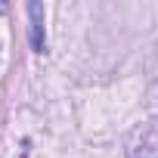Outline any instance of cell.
Segmentation results:
<instances>
[{"label":"cell","mask_w":158,"mask_h":158,"mask_svg":"<svg viewBox=\"0 0 158 158\" xmlns=\"http://www.w3.org/2000/svg\"><path fill=\"white\" fill-rule=\"evenodd\" d=\"M28 16H31V50L44 53L47 50V34H44V6L37 0L28 3Z\"/></svg>","instance_id":"cell-1"},{"label":"cell","mask_w":158,"mask_h":158,"mask_svg":"<svg viewBox=\"0 0 158 158\" xmlns=\"http://www.w3.org/2000/svg\"><path fill=\"white\" fill-rule=\"evenodd\" d=\"M3 10H6V6H3V3H0V13H3Z\"/></svg>","instance_id":"cell-3"},{"label":"cell","mask_w":158,"mask_h":158,"mask_svg":"<svg viewBox=\"0 0 158 158\" xmlns=\"http://www.w3.org/2000/svg\"><path fill=\"white\" fill-rule=\"evenodd\" d=\"M130 158H158V136L149 130V133L143 136V143L130 149Z\"/></svg>","instance_id":"cell-2"}]
</instances>
